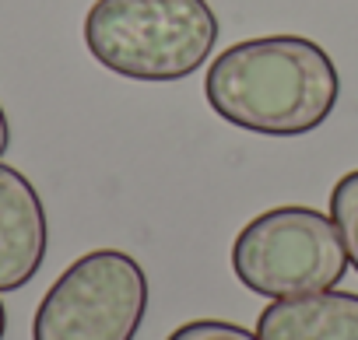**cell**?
<instances>
[{"instance_id":"1","label":"cell","mask_w":358,"mask_h":340,"mask_svg":"<svg viewBox=\"0 0 358 340\" xmlns=\"http://www.w3.org/2000/svg\"><path fill=\"white\" fill-rule=\"evenodd\" d=\"M204 95L232 126L264 137H299L327 123L341 77L330 53L313 39L264 36L218 53L208 67Z\"/></svg>"},{"instance_id":"2","label":"cell","mask_w":358,"mask_h":340,"mask_svg":"<svg viewBox=\"0 0 358 340\" xmlns=\"http://www.w3.org/2000/svg\"><path fill=\"white\" fill-rule=\"evenodd\" d=\"M218 15L208 0H95L88 53L130 81H183L211 60Z\"/></svg>"},{"instance_id":"3","label":"cell","mask_w":358,"mask_h":340,"mask_svg":"<svg viewBox=\"0 0 358 340\" xmlns=\"http://www.w3.org/2000/svg\"><path fill=\"white\" fill-rule=\"evenodd\" d=\"M232 270L253 295L292 298L341 284L348 253L330 214L288 204L257 214L236 235Z\"/></svg>"},{"instance_id":"4","label":"cell","mask_w":358,"mask_h":340,"mask_svg":"<svg viewBox=\"0 0 358 340\" xmlns=\"http://www.w3.org/2000/svg\"><path fill=\"white\" fill-rule=\"evenodd\" d=\"M148 312V277L123 249L78 256L43 295L32 340H134Z\"/></svg>"},{"instance_id":"5","label":"cell","mask_w":358,"mask_h":340,"mask_svg":"<svg viewBox=\"0 0 358 340\" xmlns=\"http://www.w3.org/2000/svg\"><path fill=\"white\" fill-rule=\"evenodd\" d=\"M46 211L36 186L0 165V291L25 288L46 260Z\"/></svg>"},{"instance_id":"6","label":"cell","mask_w":358,"mask_h":340,"mask_svg":"<svg viewBox=\"0 0 358 340\" xmlns=\"http://www.w3.org/2000/svg\"><path fill=\"white\" fill-rule=\"evenodd\" d=\"M260 340H358V295L313 291L274 298L257 319Z\"/></svg>"},{"instance_id":"7","label":"cell","mask_w":358,"mask_h":340,"mask_svg":"<svg viewBox=\"0 0 358 340\" xmlns=\"http://www.w3.org/2000/svg\"><path fill=\"white\" fill-rule=\"evenodd\" d=\"M330 218L341 232L348 263L358 270V168L344 172L330 190Z\"/></svg>"},{"instance_id":"8","label":"cell","mask_w":358,"mask_h":340,"mask_svg":"<svg viewBox=\"0 0 358 340\" xmlns=\"http://www.w3.org/2000/svg\"><path fill=\"white\" fill-rule=\"evenodd\" d=\"M169 340H260L257 333H250L239 323H225V319H194L183 323L179 330L169 333Z\"/></svg>"},{"instance_id":"9","label":"cell","mask_w":358,"mask_h":340,"mask_svg":"<svg viewBox=\"0 0 358 340\" xmlns=\"http://www.w3.org/2000/svg\"><path fill=\"white\" fill-rule=\"evenodd\" d=\"M8 144H11V126H8V116H4V109H0V154L8 151Z\"/></svg>"},{"instance_id":"10","label":"cell","mask_w":358,"mask_h":340,"mask_svg":"<svg viewBox=\"0 0 358 340\" xmlns=\"http://www.w3.org/2000/svg\"><path fill=\"white\" fill-rule=\"evenodd\" d=\"M4 330H8V312H4V302H0V340H4Z\"/></svg>"}]
</instances>
